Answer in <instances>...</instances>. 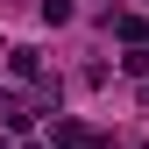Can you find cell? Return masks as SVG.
Listing matches in <instances>:
<instances>
[{"mask_svg": "<svg viewBox=\"0 0 149 149\" xmlns=\"http://www.w3.org/2000/svg\"><path fill=\"white\" fill-rule=\"evenodd\" d=\"M7 64H14V78H36V71H43V57H36V50H7Z\"/></svg>", "mask_w": 149, "mask_h": 149, "instance_id": "2", "label": "cell"}, {"mask_svg": "<svg viewBox=\"0 0 149 149\" xmlns=\"http://www.w3.org/2000/svg\"><path fill=\"white\" fill-rule=\"evenodd\" d=\"M43 22L57 29V22H71V0H43Z\"/></svg>", "mask_w": 149, "mask_h": 149, "instance_id": "3", "label": "cell"}, {"mask_svg": "<svg viewBox=\"0 0 149 149\" xmlns=\"http://www.w3.org/2000/svg\"><path fill=\"white\" fill-rule=\"evenodd\" d=\"M57 142H64V149H85L92 128H85V121H57Z\"/></svg>", "mask_w": 149, "mask_h": 149, "instance_id": "1", "label": "cell"}]
</instances>
